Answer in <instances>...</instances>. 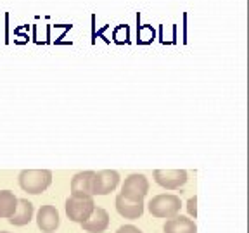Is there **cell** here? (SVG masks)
<instances>
[{
    "label": "cell",
    "instance_id": "7",
    "mask_svg": "<svg viewBox=\"0 0 249 233\" xmlns=\"http://www.w3.org/2000/svg\"><path fill=\"white\" fill-rule=\"evenodd\" d=\"M93 173L95 171H80L73 176V180H71V197H93Z\"/></svg>",
    "mask_w": 249,
    "mask_h": 233
},
{
    "label": "cell",
    "instance_id": "4",
    "mask_svg": "<svg viewBox=\"0 0 249 233\" xmlns=\"http://www.w3.org/2000/svg\"><path fill=\"white\" fill-rule=\"evenodd\" d=\"M66 216L70 217L71 221L80 223L82 225L85 219H89V216L92 214L93 207H95V202L93 197L89 199H80V197H68L66 199Z\"/></svg>",
    "mask_w": 249,
    "mask_h": 233
},
{
    "label": "cell",
    "instance_id": "8",
    "mask_svg": "<svg viewBox=\"0 0 249 233\" xmlns=\"http://www.w3.org/2000/svg\"><path fill=\"white\" fill-rule=\"evenodd\" d=\"M61 217H59V211L51 204H45L38 209L36 213V225L43 233H52L59 228Z\"/></svg>",
    "mask_w": 249,
    "mask_h": 233
},
{
    "label": "cell",
    "instance_id": "1",
    "mask_svg": "<svg viewBox=\"0 0 249 233\" xmlns=\"http://www.w3.org/2000/svg\"><path fill=\"white\" fill-rule=\"evenodd\" d=\"M19 186L24 192L38 195L45 192L52 183V171L49 169H23L19 173Z\"/></svg>",
    "mask_w": 249,
    "mask_h": 233
},
{
    "label": "cell",
    "instance_id": "16",
    "mask_svg": "<svg viewBox=\"0 0 249 233\" xmlns=\"http://www.w3.org/2000/svg\"><path fill=\"white\" fill-rule=\"evenodd\" d=\"M0 233H9V232H0Z\"/></svg>",
    "mask_w": 249,
    "mask_h": 233
},
{
    "label": "cell",
    "instance_id": "15",
    "mask_svg": "<svg viewBox=\"0 0 249 233\" xmlns=\"http://www.w3.org/2000/svg\"><path fill=\"white\" fill-rule=\"evenodd\" d=\"M116 233H144L140 228H137L135 225H123L116 230Z\"/></svg>",
    "mask_w": 249,
    "mask_h": 233
},
{
    "label": "cell",
    "instance_id": "3",
    "mask_svg": "<svg viewBox=\"0 0 249 233\" xmlns=\"http://www.w3.org/2000/svg\"><path fill=\"white\" fill-rule=\"evenodd\" d=\"M149 194V182L142 173H132L124 178L121 185V194L128 200H144V197Z\"/></svg>",
    "mask_w": 249,
    "mask_h": 233
},
{
    "label": "cell",
    "instance_id": "2",
    "mask_svg": "<svg viewBox=\"0 0 249 233\" xmlns=\"http://www.w3.org/2000/svg\"><path fill=\"white\" fill-rule=\"evenodd\" d=\"M149 213L154 217H161V219H170V217L177 216L182 207V200L178 195L175 194H160L151 199L147 204Z\"/></svg>",
    "mask_w": 249,
    "mask_h": 233
},
{
    "label": "cell",
    "instance_id": "11",
    "mask_svg": "<svg viewBox=\"0 0 249 233\" xmlns=\"http://www.w3.org/2000/svg\"><path fill=\"white\" fill-rule=\"evenodd\" d=\"M164 233H197V226L191 217L177 214V216L166 219L163 225Z\"/></svg>",
    "mask_w": 249,
    "mask_h": 233
},
{
    "label": "cell",
    "instance_id": "6",
    "mask_svg": "<svg viewBox=\"0 0 249 233\" xmlns=\"http://www.w3.org/2000/svg\"><path fill=\"white\" fill-rule=\"evenodd\" d=\"M120 185V173L114 169H102L93 173V195H107Z\"/></svg>",
    "mask_w": 249,
    "mask_h": 233
},
{
    "label": "cell",
    "instance_id": "10",
    "mask_svg": "<svg viewBox=\"0 0 249 233\" xmlns=\"http://www.w3.org/2000/svg\"><path fill=\"white\" fill-rule=\"evenodd\" d=\"M116 211L124 219H139L144 214V200H128L123 195H118L116 200Z\"/></svg>",
    "mask_w": 249,
    "mask_h": 233
},
{
    "label": "cell",
    "instance_id": "12",
    "mask_svg": "<svg viewBox=\"0 0 249 233\" xmlns=\"http://www.w3.org/2000/svg\"><path fill=\"white\" fill-rule=\"evenodd\" d=\"M33 204L28 199H18V207H16L14 214L9 217V223L14 226H24L33 219Z\"/></svg>",
    "mask_w": 249,
    "mask_h": 233
},
{
    "label": "cell",
    "instance_id": "14",
    "mask_svg": "<svg viewBox=\"0 0 249 233\" xmlns=\"http://www.w3.org/2000/svg\"><path fill=\"white\" fill-rule=\"evenodd\" d=\"M187 211H189V214H191L192 217L197 216V197H196V195L187 200Z\"/></svg>",
    "mask_w": 249,
    "mask_h": 233
},
{
    "label": "cell",
    "instance_id": "5",
    "mask_svg": "<svg viewBox=\"0 0 249 233\" xmlns=\"http://www.w3.org/2000/svg\"><path fill=\"white\" fill-rule=\"evenodd\" d=\"M189 180V173L185 169H156L154 182L166 190H177L185 185Z\"/></svg>",
    "mask_w": 249,
    "mask_h": 233
},
{
    "label": "cell",
    "instance_id": "9",
    "mask_svg": "<svg viewBox=\"0 0 249 233\" xmlns=\"http://www.w3.org/2000/svg\"><path fill=\"white\" fill-rule=\"evenodd\" d=\"M107 226H109V213L104 207H99V206L93 207L89 219H85L82 223V228L89 233H102L107 230Z\"/></svg>",
    "mask_w": 249,
    "mask_h": 233
},
{
    "label": "cell",
    "instance_id": "13",
    "mask_svg": "<svg viewBox=\"0 0 249 233\" xmlns=\"http://www.w3.org/2000/svg\"><path fill=\"white\" fill-rule=\"evenodd\" d=\"M18 207V197L11 190H0V217H9L14 214Z\"/></svg>",
    "mask_w": 249,
    "mask_h": 233
}]
</instances>
